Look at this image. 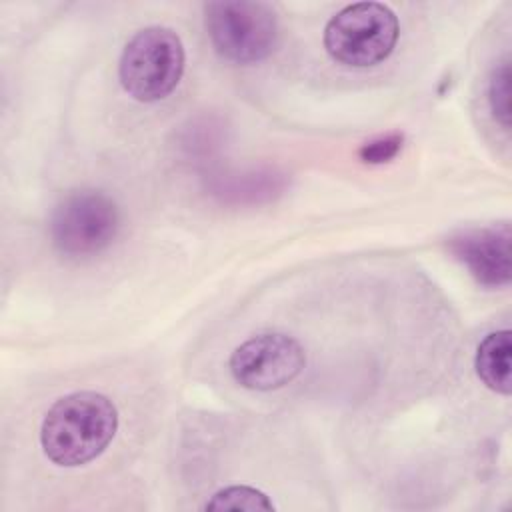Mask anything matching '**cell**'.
I'll return each mask as SVG.
<instances>
[{"instance_id": "cell-1", "label": "cell", "mask_w": 512, "mask_h": 512, "mask_svg": "<svg viewBox=\"0 0 512 512\" xmlns=\"http://www.w3.org/2000/svg\"><path fill=\"white\" fill-rule=\"evenodd\" d=\"M118 430L114 402L90 390L58 398L40 426V444L48 460L74 468L100 456Z\"/></svg>"}, {"instance_id": "cell-2", "label": "cell", "mask_w": 512, "mask_h": 512, "mask_svg": "<svg viewBox=\"0 0 512 512\" xmlns=\"http://www.w3.org/2000/svg\"><path fill=\"white\" fill-rule=\"evenodd\" d=\"M184 62L182 40L172 28H142L122 50L118 64L120 84L138 102L162 100L178 86Z\"/></svg>"}, {"instance_id": "cell-3", "label": "cell", "mask_w": 512, "mask_h": 512, "mask_svg": "<svg viewBox=\"0 0 512 512\" xmlns=\"http://www.w3.org/2000/svg\"><path fill=\"white\" fill-rule=\"evenodd\" d=\"M398 32V18L386 4L356 2L328 20L324 48L338 64L368 68L392 54Z\"/></svg>"}, {"instance_id": "cell-4", "label": "cell", "mask_w": 512, "mask_h": 512, "mask_svg": "<svg viewBox=\"0 0 512 512\" xmlns=\"http://www.w3.org/2000/svg\"><path fill=\"white\" fill-rule=\"evenodd\" d=\"M204 24L214 50L236 64L268 58L278 40V18L266 2H208L204 4Z\"/></svg>"}, {"instance_id": "cell-5", "label": "cell", "mask_w": 512, "mask_h": 512, "mask_svg": "<svg viewBox=\"0 0 512 512\" xmlns=\"http://www.w3.org/2000/svg\"><path fill=\"white\" fill-rule=\"evenodd\" d=\"M116 202L100 190L66 194L50 216V236L58 252L84 258L106 250L118 234Z\"/></svg>"}, {"instance_id": "cell-6", "label": "cell", "mask_w": 512, "mask_h": 512, "mask_svg": "<svg viewBox=\"0 0 512 512\" xmlns=\"http://www.w3.org/2000/svg\"><path fill=\"white\" fill-rule=\"evenodd\" d=\"M306 354L288 334L266 332L242 342L230 356L232 378L256 392H270L292 382L304 368Z\"/></svg>"}, {"instance_id": "cell-7", "label": "cell", "mask_w": 512, "mask_h": 512, "mask_svg": "<svg viewBox=\"0 0 512 512\" xmlns=\"http://www.w3.org/2000/svg\"><path fill=\"white\" fill-rule=\"evenodd\" d=\"M452 254L488 288L510 282V228L508 224L474 228L448 240Z\"/></svg>"}, {"instance_id": "cell-8", "label": "cell", "mask_w": 512, "mask_h": 512, "mask_svg": "<svg viewBox=\"0 0 512 512\" xmlns=\"http://www.w3.org/2000/svg\"><path fill=\"white\" fill-rule=\"evenodd\" d=\"M510 356H512V340L510 330L490 332L478 346L474 368L482 384H486L492 392L508 396L512 390L510 380Z\"/></svg>"}, {"instance_id": "cell-9", "label": "cell", "mask_w": 512, "mask_h": 512, "mask_svg": "<svg viewBox=\"0 0 512 512\" xmlns=\"http://www.w3.org/2000/svg\"><path fill=\"white\" fill-rule=\"evenodd\" d=\"M204 510H274V502L258 488L252 486H226L210 496Z\"/></svg>"}, {"instance_id": "cell-10", "label": "cell", "mask_w": 512, "mask_h": 512, "mask_svg": "<svg viewBox=\"0 0 512 512\" xmlns=\"http://www.w3.org/2000/svg\"><path fill=\"white\" fill-rule=\"evenodd\" d=\"M488 102L494 112V118L502 126H508L510 124V64H508V60L500 62L490 76Z\"/></svg>"}, {"instance_id": "cell-11", "label": "cell", "mask_w": 512, "mask_h": 512, "mask_svg": "<svg viewBox=\"0 0 512 512\" xmlns=\"http://www.w3.org/2000/svg\"><path fill=\"white\" fill-rule=\"evenodd\" d=\"M402 148V134L398 132H392V134H386V136H378L370 142H366L360 150H358V156L362 162H368V164H382V162H388L392 160Z\"/></svg>"}]
</instances>
